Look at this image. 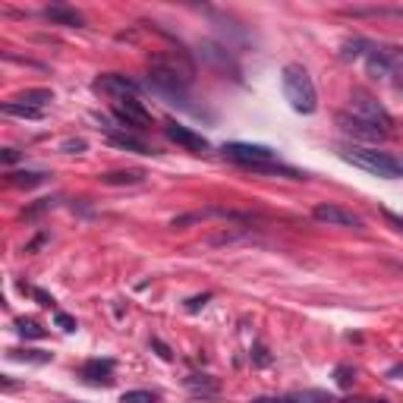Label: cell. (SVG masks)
Listing matches in <instances>:
<instances>
[{"mask_svg":"<svg viewBox=\"0 0 403 403\" xmlns=\"http://www.w3.org/2000/svg\"><path fill=\"white\" fill-rule=\"evenodd\" d=\"M280 86H284V95H287L290 108H293L296 114H312V110L318 108L315 82H312V76L306 73V66L287 63L284 73H280Z\"/></svg>","mask_w":403,"mask_h":403,"instance_id":"obj_1","label":"cell"},{"mask_svg":"<svg viewBox=\"0 0 403 403\" xmlns=\"http://www.w3.org/2000/svg\"><path fill=\"white\" fill-rule=\"evenodd\" d=\"M341 158L359 171L372 173V177H384V180H400V171H397V155H388V151H378V148H341Z\"/></svg>","mask_w":403,"mask_h":403,"instance_id":"obj_2","label":"cell"},{"mask_svg":"<svg viewBox=\"0 0 403 403\" xmlns=\"http://www.w3.org/2000/svg\"><path fill=\"white\" fill-rule=\"evenodd\" d=\"M350 110H353V117H359V120H365V123L378 126V130H384L388 136L394 132V117H391L388 108H384L378 98H372V95L353 92L350 95Z\"/></svg>","mask_w":403,"mask_h":403,"instance_id":"obj_3","label":"cell"},{"mask_svg":"<svg viewBox=\"0 0 403 403\" xmlns=\"http://www.w3.org/2000/svg\"><path fill=\"white\" fill-rule=\"evenodd\" d=\"M224 155L230 158V161L243 164V167H256V164L278 161V155H274L268 145H246V142H230V145H224Z\"/></svg>","mask_w":403,"mask_h":403,"instance_id":"obj_4","label":"cell"},{"mask_svg":"<svg viewBox=\"0 0 403 403\" xmlns=\"http://www.w3.org/2000/svg\"><path fill=\"white\" fill-rule=\"evenodd\" d=\"M312 217L328 227H363V217L356 211L343 208V205H334V202H318L315 208H312Z\"/></svg>","mask_w":403,"mask_h":403,"instance_id":"obj_5","label":"cell"},{"mask_svg":"<svg viewBox=\"0 0 403 403\" xmlns=\"http://www.w3.org/2000/svg\"><path fill=\"white\" fill-rule=\"evenodd\" d=\"M151 70H167V73H173V76H180V79H186V82H193V76H195V66H193V60H189L183 51H167V54H151Z\"/></svg>","mask_w":403,"mask_h":403,"instance_id":"obj_6","label":"cell"},{"mask_svg":"<svg viewBox=\"0 0 403 403\" xmlns=\"http://www.w3.org/2000/svg\"><path fill=\"white\" fill-rule=\"evenodd\" d=\"M164 136H167L171 142H177L180 148L193 151V155H205V151L211 148L205 136H199L195 130H189V126H180V123H167V126H164Z\"/></svg>","mask_w":403,"mask_h":403,"instance_id":"obj_7","label":"cell"},{"mask_svg":"<svg viewBox=\"0 0 403 403\" xmlns=\"http://www.w3.org/2000/svg\"><path fill=\"white\" fill-rule=\"evenodd\" d=\"M114 114H117V120H120V123L132 126V130H148V126H151V114H148L145 104H142V101H136V98H123L114 108Z\"/></svg>","mask_w":403,"mask_h":403,"instance_id":"obj_8","label":"cell"},{"mask_svg":"<svg viewBox=\"0 0 403 403\" xmlns=\"http://www.w3.org/2000/svg\"><path fill=\"white\" fill-rule=\"evenodd\" d=\"M95 92H104V95H114V98H136L139 86L132 82V79L120 76V73H104V76L95 79Z\"/></svg>","mask_w":403,"mask_h":403,"instance_id":"obj_9","label":"cell"},{"mask_svg":"<svg viewBox=\"0 0 403 403\" xmlns=\"http://www.w3.org/2000/svg\"><path fill=\"white\" fill-rule=\"evenodd\" d=\"M337 123H341V130L347 132V136H356V139H363V142L388 139V132H384V130H378V126H372V123H365V120H359V117H353V114H341V117H337Z\"/></svg>","mask_w":403,"mask_h":403,"instance_id":"obj_10","label":"cell"},{"mask_svg":"<svg viewBox=\"0 0 403 403\" xmlns=\"http://www.w3.org/2000/svg\"><path fill=\"white\" fill-rule=\"evenodd\" d=\"M45 19L47 23H54V25H66V29H79V25L86 23L82 19V13L73 7H66V3H54V7H47L45 10Z\"/></svg>","mask_w":403,"mask_h":403,"instance_id":"obj_11","label":"cell"},{"mask_svg":"<svg viewBox=\"0 0 403 403\" xmlns=\"http://www.w3.org/2000/svg\"><path fill=\"white\" fill-rule=\"evenodd\" d=\"M110 372H114V363L110 359H88L82 365V378L95 381V384H110Z\"/></svg>","mask_w":403,"mask_h":403,"instance_id":"obj_12","label":"cell"},{"mask_svg":"<svg viewBox=\"0 0 403 403\" xmlns=\"http://www.w3.org/2000/svg\"><path fill=\"white\" fill-rule=\"evenodd\" d=\"M10 101H16V104H29V108H38L45 110L51 101H54V92H47V88H25V92L13 95Z\"/></svg>","mask_w":403,"mask_h":403,"instance_id":"obj_13","label":"cell"},{"mask_svg":"<svg viewBox=\"0 0 403 403\" xmlns=\"http://www.w3.org/2000/svg\"><path fill=\"white\" fill-rule=\"evenodd\" d=\"M145 173L142 171H110V173H101V183L104 186H136L142 183Z\"/></svg>","mask_w":403,"mask_h":403,"instance_id":"obj_14","label":"cell"},{"mask_svg":"<svg viewBox=\"0 0 403 403\" xmlns=\"http://www.w3.org/2000/svg\"><path fill=\"white\" fill-rule=\"evenodd\" d=\"M3 114L7 117H19V120H41L45 110L29 108V104H16V101H3Z\"/></svg>","mask_w":403,"mask_h":403,"instance_id":"obj_15","label":"cell"},{"mask_svg":"<svg viewBox=\"0 0 403 403\" xmlns=\"http://www.w3.org/2000/svg\"><path fill=\"white\" fill-rule=\"evenodd\" d=\"M110 142H114L117 148H126V151H136V155H151L145 142H142V139H132V136H126V132H110Z\"/></svg>","mask_w":403,"mask_h":403,"instance_id":"obj_16","label":"cell"},{"mask_svg":"<svg viewBox=\"0 0 403 403\" xmlns=\"http://www.w3.org/2000/svg\"><path fill=\"white\" fill-rule=\"evenodd\" d=\"M10 186H19V189H32L38 186V183H45V173L38 171H19V173H7Z\"/></svg>","mask_w":403,"mask_h":403,"instance_id":"obj_17","label":"cell"},{"mask_svg":"<svg viewBox=\"0 0 403 403\" xmlns=\"http://www.w3.org/2000/svg\"><path fill=\"white\" fill-rule=\"evenodd\" d=\"M369 51H372V45H369V41H363V38H353V41H343V51H341V57H343V60H356V57L369 54Z\"/></svg>","mask_w":403,"mask_h":403,"instance_id":"obj_18","label":"cell"},{"mask_svg":"<svg viewBox=\"0 0 403 403\" xmlns=\"http://www.w3.org/2000/svg\"><path fill=\"white\" fill-rule=\"evenodd\" d=\"M186 388L195 391V394H215V391H217V381H211L208 375H189V378H186Z\"/></svg>","mask_w":403,"mask_h":403,"instance_id":"obj_19","label":"cell"},{"mask_svg":"<svg viewBox=\"0 0 403 403\" xmlns=\"http://www.w3.org/2000/svg\"><path fill=\"white\" fill-rule=\"evenodd\" d=\"M16 331L23 334V337H32V341H41V337H45V328H41L35 318H19V321H16Z\"/></svg>","mask_w":403,"mask_h":403,"instance_id":"obj_20","label":"cell"},{"mask_svg":"<svg viewBox=\"0 0 403 403\" xmlns=\"http://www.w3.org/2000/svg\"><path fill=\"white\" fill-rule=\"evenodd\" d=\"M158 394H151V391H126L123 397H120V403H155Z\"/></svg>","mask_w":403,"mask_h":403,"instance_id":"obj_21","label":"cell"},{"mask_svg":"<svg viewBox=\"0 0 403 403\" xmlns=\"http://www.w3.org/2000/svg\"><path fill=\"white\" fill-rule=\"evenodd\" d=\"M10 356H13V359H23V363H38V365L51 359L47 353H38V350H25V353H19V350H10Z\"/></svg>","mask_w":403,"mask_h":403,"instance_id":"obj_22","label":"cell"},{"mask_svg":"<svg viewBox=\"0 0 403 403\" xmlns=\"http://www.w3.org/2000/svg\"><path fill=\"white\" fill-rule=\"evenodd\" d=\"M63 151L66 155H82L86 151V139H66L63 142Z\"/></svg>","mask_w":403,"mask_h":403,"instance_id":"obj_23","label":"cell"},{"mask_svg":"<svg viewBox=\"0 0 403 403\" xmlns=\"http://www.w3.org/2000/svg\"><path fill=\"white\" fill-rule=\"evenodd\" d=\"M54 321L63 328V331H76V318H70L66 312H57V315H54Z\"/></svg>","mask_w":403,"mask_h":403,"instance_id":"obj_24","label":"cell"},{"mask_svg":"<svg viewBox=\"0 0 403 403\" xmlns=\"http://www.w3.org/2000/svg\"><path fill=\"white\" fill-rule=\"evenodd\" d=\"M384 221H388V224H394L397 230L403 233V217L400 215H394V211H384Z\"/></svg>","mask_w":403,"mask_h":403,"instance_id":"obj_25","label":"cell"},{"mask_svg":"<svg viewBox=\"0 0 403 403\" xmlns=\"http://www.w3.org/2000/svg\"><path fill=\"white\" fill-rule=\"evenodd\" d=\"M0 161H3V164H16V161H19V155H16L13 148H3V151H0Z\"/></svg>","mask_w":403,"mask_h":403,"instance_id":"obj_26","label":"cell"},{"mask_svg":"<svg viewBox=\"0 0 403 403\" xmlns=\"http://www.w3.org/2000/svg\"><path fill=\"white\" fill-rule=\"evenodd\" d=\"M29 293H32V296H35V300H38V302H41V306H51V302H54V300H51V296H47V293H45V290H29Z\"/></svg>","mask_w":403,"mask_h":403,"instance_id":"obj_27","label":"cell"},{"mask_svg":"<svg viewBox=\"0 0 403 403\" xmlns=\"http://www.w3.org/2000/svg\"><path fill=\"white\" fill-rule=\"evenodd\" d=\"M252 403H290V397H256Z\"/></svg>","mask_w":403,"mask_h":403,"instance_id":"obj_28","label":"cell"},{"mask_svg":"<svg viewBox=\"0 0 403 403\" xmlns=\"http://www.w3.org/2000/svg\"><path fill=\"white\" fill-rule=\"evenodd\" d=\"M151 343H155V350H158V353H161V359H171V356H173V353H171V350H167V347H164L161 341H151Z\"/></svg>","mask_w":403,"mask_h":403,"instance_id":"obj_29","label":"cell"},{"mask_svg":"<svg viewBox=\"0 0 403 403\" xmlns=\"http://www.w3.org/2000/svg\"><path fill=\"white\" fill-rule=\"evenodd\" d=\"M337 381H341V388L350 384V369H337Z\"/></svg>","mask_w":403,"mask_h":403,"instance_id":"obj_30","label":"cell"},{"mask_svg":"<svg viewBox=\"0 0 403 403\" xmlns=\"http://www.w3.org/2000/svg\"><path fill=\"white\" fill-rule=\"evenodd\" d=\"M205 300H208V296H195V300H189V309H199V306H205Z\"/></svg>","mask_w":403,"mask_h":403,"instance_id":"obj_31","label":"cell"},{"mask_svg":"<svg viewBox=\"0 0 403 403\" xmlns=\"http://www.w3.org/2000/svg\"><path fill=\"white\" fill-rule=\"evenodd\" d=\"M343 403H384V400H369V397H356V400H343Z\"/></svg>","mask_w":403,"mask_h":403,"instance_id":"obj_32","label":"cell"},{"mask_svg":"<svg viewBox=\"0 0 403 403\" xmlns=\"http://www.w3.org/2000/svg\"><path fill=\"white\" fill-rule=\"evenodd\" d=\"M397 171H400V180H403V155H397Z\"/></svg>","mask_w":403,"mask_h":403,"instance_id":"obj_33","label":"cell"}]
</instances>
